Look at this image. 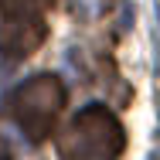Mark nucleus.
<instances>
[{
  "instance_id": "2",
  "label": "nucleus",
  "mask_w": 160,
  "mask_h": 160,
  "mask_svg": "<svg viewBox=\"0 0 160 160\" xmlns=\"http://www.w3.org/2000/svg\"><path fill=\"white\" fill-rule=\"evenodd\" d=\"M62 109H65V85L58 75H31L3 102V116L14 119V126L31 143H41L51 136Z\"/></svg>"
},
{
  "instance_id": "5",
  "label": "nucleus",
  "mask_w": 160,
  "mask_h": 160,
  "mask_svg": "<svg viewBox=\"0 0 160 160\" xmlns=\"http://www.w3.org/2000/svg\"><path fill=\"white\" fill-rule=\"evenodd\" d=\"M157 17H160V0H157Z\"/></svg>"
},
{
  "instance_id": "3",
  "label": "nucleus",
  "mask_w": 160,
  "mask_h": 160,
  "mask_svg": "<svg viewBox=\"0 0 160 160\" xmlns=\"http://www.w3.org/2000/svg\"><path fill=\"white\" fill-rule=\"evenodd\" d=\"M48 38V21L38 0H0V55L21 62Z\"/></svg>"
},
{
  "instance_id": "4",
  "label": "nucleus",
  "mask_w": 160,
  "mask_h": 160,
  "mask_svg": "<svg viewBox=\"0 0 160 160\" xmlns=\"http://www.w3.org/2000/svg\"><path fill=\"white\" fill-rule=\"evenodd\" d=\"M150 160H160V153H153V157H150Z\"/></svg>"
},
{
  "instance_id": "1",
  "label": "nucleus",
  "mask_w": 160,
  "mask_h": 160,
  "mask_svg": "<svg viewBox=\"0 0 160 160\" xmlns=\"http://www.w3.org/2000/svg\"><path fill=\"white\" fill-rule=\"evenodd\" d=\"M123 150H126L123 123L116 119V112H109L99 102L78 109L68 129L58 136L62 160H116Z\"/></svg>"
}]
</instances>
